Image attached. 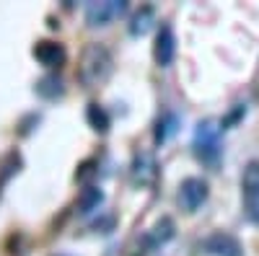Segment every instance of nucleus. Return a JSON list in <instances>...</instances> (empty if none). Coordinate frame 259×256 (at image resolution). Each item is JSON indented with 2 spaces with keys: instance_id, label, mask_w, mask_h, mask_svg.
<instances>
[{
  "instance_id": "1",
  "label": "nucleus",
  "mask_w": 259,
  "mask_h": 256,
  "mask_svg": "<svg viewBox=\"0 0 259 256\" xmlns=\"http://www.w3.org/2000/svg\"><path fill=\"white\" fill-rule=\"evenodd\" d=\"M114 70V57L99 41H91L85 44L78 60V80L85 85V88H99L106 80L112 78Z\"/></svg>"
},
{
  "instance_id": "2",
  "label": "nucleus",
  "mask_w": 259,
  "mask_h": 256,
  "mask_svg": "<svg viewBox=\"0 0 259 256\" xmlns=\"http://www.w3.org/2000/svg\"><path fill=\"white\" fill-rule=\"evenodd\" d=\"M221 137H223V127L218 122H212V119L200 122L197 132H194V156L207 166H218L221 153H223Z\"/></svg>"
},
{
  "instance_id": "3",
  "label": "nucleus",
  "mask_w": 259,
  "mask_h": 256,
  "mask_svg": "<svg viewBox=\"0 0 259 256\" xmlns=\"http://www.w3.org/2000/svg\"><path fill=\"white\" fill-rule=\"evenodd\" d=\"M241 199H244V215L259 225V161L246 163L241 176Z\"/></svg>"
},
{
  "instance_id": "4",
  "label": "nucleus",
  "mask_w": 259,
  "mask_h": 256,
  "mask_svg": "<svg viewBox=\"0 0 259 256\" xmlns=\"http://www.w3.org/2000/svg\"><path fill=\"white\" fill-rule=\"evenodd\" d=\"M207 194H210V186L205 179H197V176H189L179 184V207L184 212H197L205 202H207Z\"/></svg>"
},
{
  "instance_id": "5",
  "label": "nucleus",
  "mask_w": 259,
  "mask_h": 256,
  "mask_svg": "<svg viewBox=\"0 0 259 256\" xmlns=\"http://www.w3.org/2000/svg\"><path fill=\"white\" fill-rule=\"evenodd\" d=\"M127 3L124 0H104V3H89L85 6V24L89 26H109L112 21L124 16Z\"/></svg>"
},
{
  "instance_id": "6",
  "label": "nucleus",
  "mask_w": 259,
  "mask_h": 256,
  "mask_svg": "<svg viewBox=\"0 0 259 256\" xmlns=\"http://www.w3.org/2000/svg\"><path fill=\"white\" fill-rule=\"evenodd\" d=\"M34 60L39 62V65L45 68H62L65 60H68V52H65V47L60 44V41H52V39H39L34 49H31Z\"/></svg>"
},
{
  "instance_id": "7",
  "label": "nucleus",
  "mask_w": 259,
  "mask_h": 256,
  "mask_svg": "<svg viewBox=\"0 0 259 256\" xmlns=\"http://www.w3.org/2000/svg\"><path fill=\"white\" fill-rule=\"evenodd\" d=\"M200 251L207 256H241V243L236 241L228 233H212L210 238H205L200 243Z\"/></svg>"
},
{
  "instance_id": "8",
  "label": "nucleus",
  "mask_w": 259,
  "mask_h": 256,
  "mask_svg": "<svg viewBox=\"0 0 259 256\" xmlns=\"http://www.w3.org/2000/svg\"><path fill=\"white\" fill-rule=\"evenodd\" d=\"M174 55H177V36H174V29L168 24H163L158 29V36H156V47H153V57H156V65L158 68H168L174 62Z\"/></svg>"
},
{
  "instance_id": "9",
  "label": "nucleus",
  "mask_w": 259,
  "mask_h": 256,
  "mask_svg": "<svg viewBox=\"0 0 259 256\" xmlns=\"http://www.w3.org/2000/svg\"><path fill=\"white\" fill-rule=\"evenodd\" d=\"M171 238H174V220H171V218H161V220L143 236V248H145V251H156V248H161L163 243H168Z\"/></svg>"
},
{
  "instance_id": "10",
  "label": "nucleus",
  "mask_w": 259,
  "mask_h": 256,
  "mask_svg": "<svg viewBox=\"0 0 259 256\" xmlns=\"http://www.w3.org/2000/svg\"><path fill=\"white\" fill-rule=\"evenodd\" d=\"M34 91L39 98H47V101H55L65 93V83L60 75H45V78H39L36 85H34Z\"/></svg>"
},
{
  "instance_id": "11",
  "label": "nucleus",
  "mask_w": 259,
  "mask_h": 256,
  "mask_svg": "<svg viewBox=\"0 0 259 256\" xmlns=\"http://www.w3.org/2000/svg\"><path fill=\"white\" fill-rule=\"evenodd\" d=\"M177 132H179V117L174 112H163L158 117V122H156V142L163 145V142H168L171 137H174Z\"/></svg>"
},
{
  "instance_id": "12",
  "label": "nucleus",
  "mask_w": 259,
  "mask_h": 256,
  "mask_svg": "<svg viewBox=\"0 0 259 256\" xmlns=\"http://www.w3.org/2000/svg\"><path fill=\"white\" fill-rule=\"evenodd\" d=\"M133 174H135V179H138L140 184H150V181H153V176H156V161L150 158L148 153H140V156H135V163H133Z\"/></svg>"
},
{
  "instance_id": "13",
  "label": "nucleus",
  "mask_w": 259,
  "mask_h": 256,
  "mask_svg": "<svg viewBox=\"0 0 259 256\" xmlns=\"http://www.w3.org/2000/svg\"><path fill=\"white\" fill-rule=\"evenodd\" d=\"M85 122H89L94 130L101 132V135H104V132H109V124H112V122H109V114H106V112H104V106H99L96 101H91V104H89V109H85Z\"/></svg>"
},
{
  "instance_id": "14",
  "label": "nucleus",
  "mask_w": 259,
  "mask_h": 256,
  "mask_svg": "<svg viewBox=\"0 0 259 256\" xmlns=\"http://www.w3.org/2000/svg\"><path fill=\"white\" fill-rule=\"evenodd\" d=\"M101 202H104V191L99 186H85L80 191V197H78V212H83V215H85V212L96 210Z\"/></svg>"
},
{
  "instance_id": "15",
  "label": "nucleus",
  "mask_w": 259,
  "mask_h": 256,
  "mask_svg": "<svg viewBox=\"0 0 259 256\" xmlns=\"http://www.w3.org/2000/svg\"><path fill=\"white\" fill-rule=\"evenodd\" d=\"M153 21H156L153 8H140L138 16L133 18V24H130V34H133V36H143V34H148L150 26H153Z\"/></svg>"
},
{
  "instance_id": "16",
  "label": "nucleus",
  "mask_w": 259,
  "mask_h": 256,
  "mask_svg": "<svg viewBox=\"0 0 259 256\" xmlns=\"http://www.w3.org/2000/svg\"><path fill=\"white\" fill-rule=\"evenodd\" d=\"M18 168H21V156L16 150H11L0 158V186H3L13 174H18Z\"/></svg>"
}]
</instances>
